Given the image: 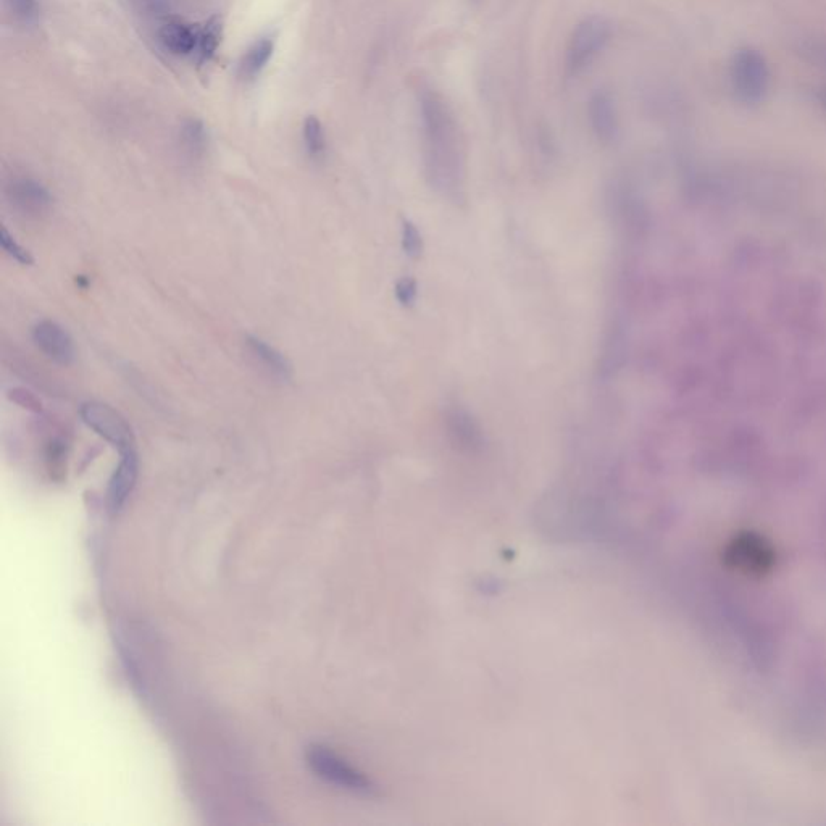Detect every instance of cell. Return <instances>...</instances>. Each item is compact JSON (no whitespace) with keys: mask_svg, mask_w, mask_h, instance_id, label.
I'll return each mask as SVG.
<instances>
[{"mask_svg":"<svg viewBox=\"0 0 826 826\" xmlns=\"http://www.w3.org/2000/svg\"><path fill=\"white\" fill-rule=\"evenodd\" d=\"M80 417L84 425H88L105 441L118 447V451L134 449V434L130 423L110 405L102 402H84L81 405Z\"/></svg>","mask_w":826,"mask_h":826,"instance_id":"cell-4","label":"cell"},{"mask_svg":"<svg viewBox=\"0 0 826 826\" xmlns=\"http://www.w3.org/2000/svg\"><path fill=\"white\" fill-rule=\"evenodd\" d=\"M13 17L23 25H34L39 18L38 0H5Z\"/></svg>","mask_w":826,"mask_h":826,"instance_id":"cell-18","label":"cell"},{"mask_svg":"<svg viewBox=\"0 0 826 826\" xmlns=\"http://www.w3.org/2000/svg\"><path fill=\"white\" fill-rule=\"evenodd\" d=\"M810 97H812L814 104L817 105L818 110L826 113V84H817V86H814L812 91H810Z\"/></svg>","mask_w":826,"mask_h":826,"instance_id":"cell-24","label":"cell"},{"mask_svg":"<svg viewBox=\"0 0 826 826\" xmlns=\"http://www.w3.org/2000/svg\"><path fill=\"white\" fill-rule=\"evenodd\" d=\"M223 20L220 17H212L205 21L204 26L199 28V39H197V60L199 63H207L217 54L218 47L222 44Z\"/></svg>","mask_w":826,"mask_h":826,"instance_id":"cell-14","label":"cell"},{"mask_svg":"<svg viewBox=\"0 0 826 826\" xmlns=\"http://www.w3.org/2000/svg\"><path fill=\"white\" fill-rule=\"evenodd\" d=\"M142 9L152 15H165L172 9V0H138Z\"/></svg>","mask_w":826,"mask_h":826,"instance_id":"cell-23","label":"cell"},{"mask_svg":"<svg viewBox=\"0 0 826 826\" xmlns=\"http://www.w3.org/2000/svg\"><path fill=\"white\" fill-rule=\"evenodd\" d=\"M401 238L402 249H404L405 255L413 260L420 259L423 251H425V244H423L422 233L418 231L417 225L409 222V220L404 222V225H402Z\"/></svg>","mask_w":826,"mask_h":826,"instance_id":"cell-17","label":"cell"},{"mask_svg":"<svg viewBox=\"0 0 826 826\" xmlns=\"http://www.w3.org/2000/svg\"><path fill=\"white\" fill-rule=\"evenodd\" d=\"M446 426L449 436L464 449H480L484 443V434L481 425L472 413L460 405L449 407L446 412Z\"/></svg>","mask_w":826,"mask_h":826,"instance_id":"cell-10","label":"cell"},{"mask_svg":"<svg viewBox=\"0 0 826 826\" xmlns=\"http://www.w3.org/2000/svg\"><path fill=\"white\" fill-rule=\"evenodd\" d=\"M33 341L42 354L60 365L75 362V344L59 323L42 320L33 328Z\"/></svg>","mask_w":826,"mask_h":826,"instance_id":"cell-6","label":"cell"},{"mask_svg":"<svg viewBox=\"0 0 826 826\" xmlns=\"http://www.w3.org/2000/svg\"><path fill=\"white\" fill-rule=\"evenodd\" d=\"M588 115L596 138L604 144L614 142L618 134V117L615 101L609 92L599 91L591 97Z\"/></svg>","mask_w":826,"mask_h":826,"instance_id":"cell-9","label":"cell"},{"mask_svg":"<svg viewBox=\"0 0 826 826\" xmlns=\"http://www.w3.org/2000/svg\"><path fill=\"white\" fill-rule=\"evenodd\" d=\"M625 357V333L620 320L612 323L610 330L605 334L602 346L601 372L604 376L615 375L620 370Z\"/></svg>","mask_w":826,"mask_h":826,"instance_id":"cell-13","label":"cell"},{"mask_svg":"<svg viewBox=\"0 0 826 826\" xmlns=\"http://www.w3.org/2000/svg\"><path fill=\"white\" fill-rule=\"evenodd\" d=\"M184 144L192 154H201L205 147V130L201 121H188L183 130Z\"/></svg>","mask_w":826,"mask_h":826,"instance_id":"cell-20","label":"cell"},{"mask_svg":"<svg viewBox=\"0 0 826 826\" xmlns=\"http://www.w3.org/2000/svg\"><path fill=\"white\" fill-rule=\"evenodd\" d=\"M0 246L4 249L5 254L12 257V259L20 263V265H33L34 259L31 252L25 249V247L20 246L5 226L0 230Z\"/></svg>","mask_w":826,"mask_h":826,"instance_id":"cell-19","label":"cell"},{"mask_svg":"<svg viewBox=\"0 0 826 826\" xmlns=\"http://www.w3.org/2000/svg\"><path fill=\"white\" fill-rule=\"evenodd\" d=\"M307 762L313 772L334 785L355 789V791L368 789L367 780L359 772H355L354 768L349 767L344 760L334 756L333 752L328 751L326 747H310L307 751Z\"/></svg>","mask_w":826,"mask_h":826,"instance_id":"cell-5","label":"cell"},{"mask_svg":"<svg viewBox=\"0 0 826 826\" xmlns=\"http://www.w3.org/2000/svg\"><path fill=\"white\" fill-rule=\"evenodd\" d=\"M275 44L270 39H260L246 52L241 62V75L246 80H255L265 70L272 59Z\"/></svg>","mask_w":826,"mask_h":826,"instance_id":"cell-15","label":"cell"},{"mask_svg":"<svg viewBox=\"0 0 826 826\" xmlns=\"http://www.w3.org/2000/svg\"><path fill=\"white\" fill-rule=\"evenodd\" d=\"M162 46L173 55H188L196 52L199 30L184 25L181 21H170L162 26L159 33Z\"/></svg>","mask_w":826,"mask_h":826,"instance_id":"cell-12","label":"cell"},{"mask_svg":"<svg viewBox=\"0 0 826 826\" xmlns=\"http://www.w3.org/2000/svg\"><path fill=\"white\" fill-rule=\"evenodd\" d=\"M612 36V25L605 18L586 17L575 26L568 39L565 67L568 75L578 76L604 51Z\"/></svg>","mask_w":826,"mask_h":826,"instance_id":"cell-3","label":"cell"},{"mask_svg":"<svg viewBox=\"0 0 826 826\" xmlns=\"http://www.w3.org/2000/svg\"><path fill=\"white\" fill-rule=\"evenodd\" d=\"M302 134H304V144L305 149H307V154L312 157V159H322L323 155L326 152V138H325V131H323L322 123L318 120L317 117H307L304 121V128H302Z\"/></svg>","mask_w":826,"mask_h":826,"instance_id":"cell-16","label":"cell"},{"mask_svg":"<svg viewBox=\"0 0 826 826\" xmlns=\"http://www.w3.org/2000/svg\"><path fill=\"white\" fill-rule=\"evenodd\" d=\"M426 180L452 202L465 201V155L451 105L430 86L418 88Z\"/></svg>","mask_w":826,"mask_h":826,"instance_id":"cell-1","label":"cell"},{"mask_svg":"<svg viewBox=\"0 0 826 826\" xmlns=\"http://www.w3.org/2000/svg\"><path fill=\"white\" fill-rule=\"evenodd\" d=\"M120 454V462L109 483V505L112 512H118L125 505L138 480L139 460L136 449H128Z\"/></svg>","mask_w":826,"mask_h":826,"instance_id":"cell-8","label":"cell"},{"mask_svg":"<svg viewBox=\"0 0 826 826\" xmlns=\"http://www.w3.org/2000/svg\"><path fill=\"white\" fill-rule=\"evenodd\" d=\"M730 86L741 104H762L772 88V70L762 52L754 47H739L730 60Z\"/></svg>","mask_w":826,"mask_h":826,"instance_id":"cell-2","label":"cell"},{"mask_svg":"<svg viewBox=\"0 0 826 826\" xmlns=\"http://www.w3.org/2000/svg\"><path fill=\"white\" fill-rule=\"evenodd\" d=\"M394 294H396L397 302H399L402 307H412V305L417 302L418 297L417 281L410 278V276L401 278V280L396 283Z\"/></svg>","mask_w":826,"mask_h":826,"instance_id":"cell-21","label":"cell"},{"mask_svg":"<svg viewBox=\"0 0 826 826\" xmlns=\"http://www.w3.org/2000/svg\"><path fill=\"white\" fill-rule=\"evenodd\" d=\"M246 344L255 359L259 360L265 370L272 373L275 378L281 381H289L293 378V365L278 349L252 334L247 336Z\"/></svg>","mask_w":826,"mask_h":826,"instance_id":"cell-11","label":"cell"},{"mask_svg":"<svg viewBox=\"0 0 826 826\" xmlns=\"http://www.w3.org/2000/svg\"><path fill=\"white\" fill-rule=\"evenodd\" d=\"M9 399L15 404L20 405L21 409L30 410V412L39 413L42 410L41 401L34 396L31 391L25 388H13L9 391Z\"/></svg>","mask_w":826,"mask_h":826,"instance_id":"cell-22","label":"cell"},{"mask_svg":"<svg viewBox=\"0 0 826 826\" xmlns=\"http://www.w3.org/2000/svg\"><path fill=\"white\" fill-rule=\"evenodd\" d=\"M7 196L13 207L28 217H39L49 212L52 205L51 192L46 186L30 178L12 181L7 188Z\"/></svg>","mask_w":826,"mask_h":826,"instance_id":"cell-7","label":"cell"}]
</instances>
